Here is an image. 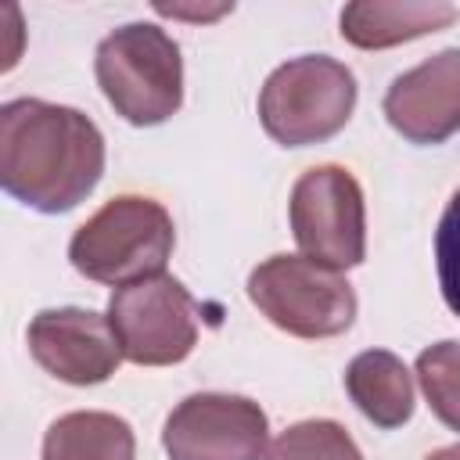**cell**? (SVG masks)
Instances as JSON below:
<instances>
[{
  "label": "cell",
  "mask_w": 460,
  "mask_h": 460,
  "mask_svg": "<svg viewBox=\"0 0 460 460\" xmlns=\"http://www.w3.org/2000/svg\"><path fill=\"white\" fill-rule=\"evenodd\" d=\"M428 460H460V446H449V449H438L435 456H428Z\"/></svg>",
  "instance_id": "ac0fdd59"
},
{
  "label": "cell",
  "mask_w": 460,
  "mask_h": 460,
  "mask_svg": "<svg viewBox=\"0 0 460 460\" xmlns=\"http://www.w3.org/2000/svg\"><path fill=\"white\" fill-rule=\"evenodd\" d=\"M101 169L104 140L83 111L32 97L0 108V180L18 201L65 212L93 190Z\"/></svg>",
  "instance_id": "6da1fadb"
},
{
  "label": "cell",
  "mask_w": 460,
  "mask_h": 460,
  "mask_svg": "<svg viewBox=\"0 0 460 460\" xmlns=\"http://www.w3.org/2000/svg\"><path fill=\"white\" fill-rule=\"evenodd\" d=\"M435 259H438V284L446 305L460 316V190L446 205L435 234Z\"/></svg>",
  "instance_id": "2e32d148"
},
{
  "label": "cell",
  "mask_w": 460,
  "mask_h": 460,
  "mask_svg": "<svg viewBox=\"0 0 460 460\" xmlns=\"http://www.w3.org/2000/svg\"><path fill=\"white\" fill-rule=\"evenodd\" d=\"M262 460H363L356 442L334 420H305L288 428Z\"/></svg>",
  "instance_id": "5bb4252c"
},
{
  "label": "cell",
  "mask_w": 460,
  "mask_h": 460,
  "mask_svg": "<svg viewBox=\"0 0 460 460\" xmlns=\"http://www.w3.org/2000/svg\"><path fill=\"white\" fill-rule=\"evenodd\" d=\"M291 230L305 259L345 270L363 259V194L341 165L309 169L291 190Z\"/></svg>",
  "instance_id": "52a82bcc"
},
{
  "label": "cell",
  "mask_w": 460,
  "mask_h": 460,
  "mask_svg": "<svg viewBox=\"0 0 460 460\" xmlns=\"http://www.w3.org/2000/svg\"><path fill=\"white\" fill-rule=\"evenodd\" d=\"M194 298L165 273L115 288L108 302V323L126 359L144 367L180 363L198 341Z\"/></svg>",
  "instance_id": "8992f818"
},
{
  "label": "cell",
  "mask_w": 460,
  "mask_h": 460,
  "mask_svg": "<svg viewBox=\"0 0 460 460\" xmlns=\"http://www.w3.org/2000/svg\"><path fill=\"white\" fill-rule=\"evenodd\" d=\"M388 122L413 144H438L460 129V50H442L431 61L399 75L385 97Z\"/></svg>",
  "instance_id": "30bf717a"
},
{
  "label": "cell",
  "mask_w": 460,
  "mask_h": 460,
  "mask_svg": "<svg viewBox=\"0 0 460 460\" xmlns=\"http://www.w3.org/2000/svg\"><path fill=\"white\" fill-rule=\"evenodd\" d=\"M97 83L122 119L137 126L162 122L183 97L180 50L158 25L115 29L97 47Z\"/></svg>",
  "instance_id": "3957f363"
},
{
  "label": "cell",
  "mask_w": 460,
  "mask_h": 460,
  "mask_svg": "<svg viewBox=\"0 0 460 460\" xmlns=\"http://www.w3.org/2000/svg\"><path fill=\"white\" fill-rule=\"evenodd\" d=\"M417 377L424 385L431 410L460 431V341H442L420 352Z\"/></svg>",
  "instance_id": "9a60e30c"
},
{
  "label": "cell",
  "mask_w": 460,
  "mask_h": 460,
  "mask_svg": "<svg viewBox=\"0 0 460 460\" xmlns=\"http://www.w3.org/2000/svg\"><path fill=\"white\" fill-rule=\"evenodd\" d=\"M162 14H172V18H216L223 11H230L226 4L223 7H180V4H158Z\"/></svg>",
  "instance_id": "e0dca14e"
},
{
  "label": "cell",
  "mask_w": 460,
  "mask_h": 460,
  "mask_svg": "<svg viewBox=\"0 0 460 460\" xmlns=\"http://www.w3.org/2000/svg\"><path fill=\"white\" fill-rule=\"evenodd\" d=\"M169 460H262L266 413L241 395H190L165 420Z\"/></svg>",
  "instance_id": "ba28073f"
},
{
  "label": "cell",
  "mask_w": 460,
  "mask_h": 460,
  "mask_svg": "<svg viewBox=\"0 0 460 460\" xmlns=\"http://www.w3.org/2000/svg\"><path fill=\"white\" fill-rule=\"evenodd\" d=\"M29 352L43 370L68 385H97L115 374L122 349L108 323L90 309H47L29 323Z\"/></svg>",
  "instance_id": "9c48e42d"
},
{
  "label": "cell",
  "mask_w": 460,
  "mask_h": 460,
  "mask_svg": "<svg viewBox=\"0 0 460 460\" xmlns=\"http://www.w3.org/2000/svg\"><path fill=\"white\" fill-rule=\"evenodd\" d=\"M172 219L151 198H115L72 237V266L101 284H137L158 277L172 255Z\"/></svg>",
  "instance_id": "7a4b0ae2"
},
{
  "label": "cell",
  "mask_w": 460,
  "mask_h": 460,
  "mask_svg": "<svg viewBox=\"0 0 460 460\" xmlns=\"http://www.w3.org/2000/svg\"><path fill=\"white\" fill-rule=\"evenodd\" d=\"M43 460H133V431L111 413H68L50 424Z\"/></svg>",
  "instance_id": "4fadbf2b"
},
{
  "label": "cell",
  "mask_w": 460,
  "mask_h": 460,
  "mask_svg": "<svg viewBox=\"0 0 460 460\" xmlns=\"http://www.w3.org/2000/svg\"><path fill=\"white\" fill-rule=\"evenodd\" d=\"M345 388L352 402L381 428H399L413 413V385L399 356L392 352H363L345 370Z\"/></svg>",
  "instance_id": "8fae6325"
},
{
  "label": "cell",
  "mask_w": 460,
  "mask_h": 460,
  "mask_svg": "<svg viewBox=\"0 0 460 460\" xmlns=\"http://www.w3.org/2000/svg\"><path fill=\"white\" fill-rule=\"evenodd\" d=\"M248 295L277 327L298 338L341 334L356 316L352 284L338 270L302 255H273L255 266Z\"/></svg>",
  "instance_id": "5b68a950"
},
{
  "label": "cell",
  "mask_w": 460,
  "mask_h": 460,
  "mask_svg": "<svg viewBox=\"0 0 460 460\" xmlns=\"http://www.w3.org/2000/svg\"><path fill=\"white\" fill-rule=\"evenodd\" d=\"M356 104V79L352 72L323 54L295 58L280 65L262 93H259V119L266 133L288 147H302L338 133Z\"/></svg>",
  "instance_id": "277c9868"
},
{
  "label": "cell",
  "mask_w": 460,
  "mask_h": 460,
  "mask_svg": "<svg viewBox=\"0 0 460 460\" xmlns=\"http://www.w3.org/2000/svg\"><path fill=\"white\" fill-rule=\"evenodd\" d=\"M456 18L449 4H349L341 11V32L356 47H392L442 29Z\"/></svg>",
  "instance_id": "7c38bea8"
}]
</instances>
